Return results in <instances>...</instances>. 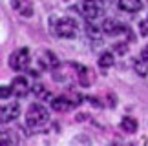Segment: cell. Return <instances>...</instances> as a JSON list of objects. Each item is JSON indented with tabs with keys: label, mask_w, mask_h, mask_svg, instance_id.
I'll return each instance as SVG.
<instances>
[{
	"label": "cell",
	"mask_w": 148,
	"mask_h": 146,
	"mask_svg": "<svg viewBox=\"0 0 148 146\" xmlns=\"http://www.w3.org/2000/svg\"><path fill=\"white\" fill-rule=\"evenodd\" d=\"M51 31L59 38H75L79 33V24L71 16H60L51 20Z\"/></svg>",
	"instance_id": "obj_1"
},
{
	"label": "cell",
	"mask_w": 148,
	"mask_h": 146,
	"mask_svg": "<svg viewBox=\"0 0 148 146\" xmlns=\"http://www.w3.org/2000/svg\"><path fill=\"white\" fill-rule=\"evenodd\" d=\"M49 122V111L44 108L42 104H31L29 110L26 113V124L27 128H31L33 132L35 130H42Z\"/></svg>",
	"instance_id": "obj_2"
},
{
	"label": "cell",
	"mask_w": 148,
	"mask_h": 146,
	"mask_svg": "<svg viewBox=\"0 0 148 146\" xmlns=\"http://www.w3.org/2000/svg\"><path fill=\"white\" fill-rule=\"evenodd\" d=\"M29 62H31V57H29V49L27 48L16 49V51H13L11 57H9V66L15 71H26L29 68Z\"/></svg>",
	"instance_id": "obj_3"
},
{
	"label": "cell",
	"mask_w": 148,
	"mask_h": 146,
	"mask_svg": "<svg viewBox=\"0 0 148 146\" xmlns=\"http://www.w3.org/2000/svg\"><path fill=\"white\" fill-rule=\"evenodd\" d=\"M20 115V104L18 102H9L0 108V124H8L13 122Z\"/></svg>",
	"instance_id": "obj_4"
},
{
	"label": "cell",
	"mask_w": 148,
	"mask_h": 146,
	"mask_svg": "<svg viewBox=\"0 0 148 146\" xmlns=\"http://www.w3.org/2000/svg\"><path fill=\"white\" fill-rule=\"evenodd\" d=\"M102 31L110 37H115V35H124L128 33V26H124L123 22L119 20H113V18H108L102 22Z\"/></svg>",
	"instance_id": "obj_5"
},
{
	"label": "cell",
	"mask_w": 148,
	"mask_h": 146,
	"mask_svg": "<svg viewBox=\"0 0 148 146\" xmlns=\"http://www.w3.org/2000/svg\"><path fill=\"white\" fill-rule=\"evenodd\" d=\"M82 13H84V16H86L88 20L95 22L102 15V5H101L99 0H86L84 5H82Z\"/></svg>",
	"instance_id": "obj_6"
},
{
	"label": "cell",
	"mask_w": 148,
	"mask_h": 146,
	"mask_svg": "<svg viewBox=\"0 0 148 146\" xmlns=\"http://www.w3.org/2000/svg\"><path fill=\"white\" fill-rule=\"evenodd\" d=\"M77 102H73V99L70 97H57L51 100V108L55 111H70Z\"/></svg>",
	"instance_id": "obj_7"
},
{
	"label": "cell",
	"mask_w": 148,
	"mask_h": 146,
	"mask_svg": "<svg viewBox=\"0 0 148 146\" xmlns=\"http://www.w3.org/2000/svg\"><path fill=\"white\" fill-rule=\"evenodd\" d=\"M38 62H40V66L44 70H55L57 66H59V59H57V55L51 53V51H42Z\"/></svg>",
	"instance_id": "obj_8"
},
{
	"label": "cell",
	"mask_w": 148,
	"mask_h": 146,
	"mask_svg": "<svg viewBox=\"0 0 148 146\" xmlns=\"http://www.w3.org/2000/svg\"><path fill=\"white\" fill-rule=\"evenodd\" d=\"M11 88H13V93L16 97H24L29 91V86H27V81L24 77H15L13 82H11Z\"/></svg>",
	"instance_id": "obj_9"
},
{
	"label": "cell",
	"mask_w": 148,
	"mask_h": 146,
	"mask_svg": "<svg viewBox=\"0 0 148 146\" xmlns=\"http://www.w3.org/2000/svg\"><path fill=\"white\" fill-rule=\"evenodd\" d=\"M119 9L126 13H137L143 9V2L141 0H119Z\"/></svg>",
	"instance_id": "obj_10"
},
{
	"label": "cell",
	"mask_w": 148,
	"mask_h": 146,
	"mask_svg": "<svg viewBox=\"0 0 148 146\" xmlns=\"http://www.w3.org/2000/svg\"><path fill=\"white\" fill-rule=\"evenodd\" d=\"M137 121L134 119V117H123V121H121V130L123 132H126V133H134V132H137Z\"/></svg>",
	"instance_id": "obj_11"
},
{
	"label": "cell",
	"mask_w": 148,
	"mask_h": 146,
	"mask_svg": "<svg viewBox=\"0 0 148 146\" xmlns=\"http://www.w3.org/2000/svg\"><path fill=\"white\" fill-rule=\"evenodd\" d=\"M134 70H135V73H137L139 77H146L148 75V60L146 59H135L134 60Z\"/></svg>",
	"instance_id": "obj_12"
},
{
	"label": "cell",
	"mask_w": 148,
	"mask_h": 146,
	"mask_svg": "<svg viewBox=\"0 0 148 146\" xmlns=\"http://www.w3.org/2000/svg\"><path fill=\"white\" fill-rule=\"evenodd\" d=\"M15 143H18V139L13 135V132H11V130L0 132V144H15Z\"/></svg>",
	"instance_id": "obj_13"
},
{
	"label": "cell",
	"mask_w": 148,
	"mask_h": 146,
	"mask_svg": "<svg viewBox=\"0 0 148 146\" xmlns=\"http://www.w3.org/2000/svg\"><path fill=\"white\" fill-rule=\"evenodd\" d=\"M99 66L102 70H106V68H112L113 66V55L110 51H106V53H102L101 55V59H99Z\"/></svg>",
	"instance_id": "obj_14"
},
{
	"label": "cell",
	"mask_w": 148,
	"mask_h": 146,
	"mask_svg": "<svg viewBox=\"0 0 148 146\" xmlns=\"http://www.w3.org/2000/svg\"><path fill=\"white\" fill-rule=\"evenodd\" d=\"M33 91H35V95L38 99H49V91L44 89L42 84H35V86H33Z\"/></svg>",
	"instance_id": "obj_15"
},
{
	"label": "cell",
	"mask_w": 148,
	"mask_h": 146,
	"mask_svg": "<svg viewBox=\"0 0 148 146\" xmlns=\"http://www.w3.org/2000/svg\"><path fill=\"white\" fill-rule=\"evenodd\" d=\"M13 8H16L20 11V15H24V16H31V5H22V2L18 4V0H15L13 2Z\"/></svg>",
	"instance_id": "obj_16"
},
{
	"label": "cell",
	"mask_w": 148,
	"mask_h": 146,
	"mask_svg": "<svg viewBox=\"0 0 148 146\" xmlns=\"http://www.w3.org/2000/svg\"><path fill=\"white\" fill-rule=\"evenodd\" d=\"M9 95H13V88L11 86H0V99H8Z\"/></svg>",
	"instance_id": "obj_17"
},
{
	"label": "cell",
	"mask_w": 148,
	"mask_h": 146,
	"mask_svg": "<svg viewBox=\"0 0 148 146\" xmlns=\"http://www.w3.org/2000/svg\"><path fill=\"white\" fill-rule=\"evenodd\" d=\"M139 27H141V35H145V37H146V35H148V16H146L143 22H141V26H139Z\"/></svg>",
	"instance_id": "obj_18"
},
{
	"label": "cell",
	"mask_w": 148,
	"mask_h": 146,
	"mask_svg": "<svg viewBox=\"0 0 148 146\" xmlns=\"http://www.w3.org/2000/svg\"><path fill=\"white\" fill-rule=\"evenodd\" d=\"M141 57H143V59H146V60H148V44H146V46L143 48V51H141Z\"/></svg>",
	"instance_id": "obj_19"
}]
</instances>
